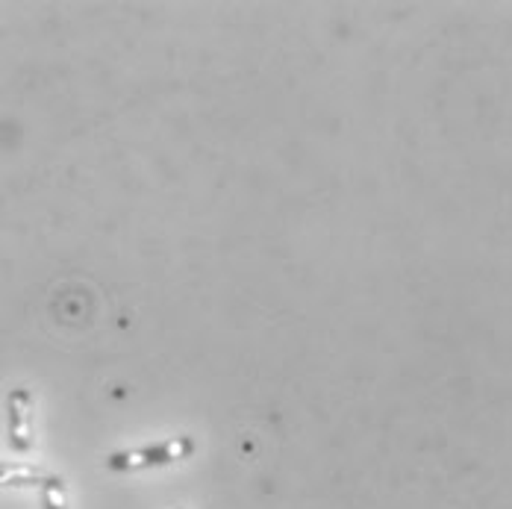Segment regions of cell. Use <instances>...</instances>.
I'll use <instances>...</instances> for the list:
<instances>
[{
	"mask_svg": "<svg viewBox=\"0 0 512 509\" xmlns=\"http://www.w3.org/2000/svg\"><path fill=\"white\" fill-rule=\"evenodd\" d=\"M192 454H195V439H189V436H174V439L154 442V445L115 451V454L106 457V468H109V471H118V474H133V471H148V468L174 465V462H180V459H189Z\"/></svg>",
	"mask_w": 512,
	"mask_h": 509,
	"instance_id": "6da1fadb",
	"label": "cell"
},
{
	"mask_svg": "<svg viewBox=\"0 0 512 509\" xmlns=\"http://www.w3.org/2000/svg\"><path fill=\"white\" fill-rule=\"evenodd\" d=\"M6 415H9V448L15 454H30L33 451V395L27 389H12L6 398Z\"/></svg>",
	"mask_w": 512,
	"mask_h": 509,
	"instance_id": "7a4b0ae2",
	"label": "cell"
},
{
	"mask_svg": "<svg viewBox=\"0 0 512 509\" xmlns=\"http://www.w3.org/2000/svg\"><path fill=\"white\" fill-rule=\"evenodd\" d=\"M48 474L30 465H9L0 462V486H42Z\"/></svg>",
	"mask_w": 512,
	"mask_h": 509,
	"instance_id": "3957f363",
	"label": "cell"
},
{
	"mask_svg": "<svg viewBox=\"0 0 512 509\" xmlns=\"http://www.w3.org/2000/svg\"><path fill=\"white\" fill-rule=\"evenodd\" d=\"M39 489H42V509H68V504H65V486H62L59 477L48 474Z\"/></svg>",
	"mask_w": 512,
	"mask_h": 509,
	"instance_id": "277c9868",
	"label": "cell"
},
{
	"mask_svg": "<svg viewBox=\"0 0 512 509\" xmlns=\"http://www.w3.org/2000/svg\"><path fill=\"white\" fill-rule=\"evenodd\" d=\"M177 509H186V507H177Z\"/></svg>",
	"mask_w": 512,
	"mask_h": 509,
	"instance_id": "5b68a950",
	"label": "cell"
}]
</instances>
